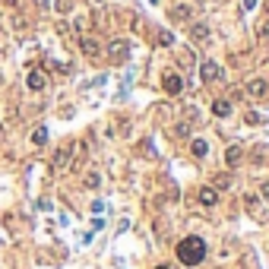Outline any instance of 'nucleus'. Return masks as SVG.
Instances as JSON below:
<instances>
[{
  "label": "nucleus",
  "instance_id": "obj_7",
  "mask_svg": "<svg viewBox=\"0 0 269 269\" xmlns=\"http://www.w3.org/2000/svg\"><path fill=\"white\" fill-rule=\"evenodd\" d=\"M247 95H250L254 101L269 98V83H266V80H250V83H247Z\"/></svg>",
  "mask_w": 269,
  "mask_h": 269
},
{
  "label": "nucleus",
  "instance_id": "obj_15",
  "mask_svg": "<svg viewBox=\"0 0 269 269\" xmlns=\"http://www.w3.org/2000/svg\"><path fill=\"white\" fill-rule=\"evenodd\" d=\"M190 35H193L196 41H206V38H209V29H206V25H199V22H196L193 29H190Z\"/></svg>",
  "mask_w": 269,
  "mask_h": 269
},
{
  "label": "nucleus",
  "instance_id": "obj_4",
  "mask_svg": "<svg viewBox=\"0 0 269 269\" xmlns=\"http://www.w3.org/2000/svg\"><path fill=\"white\" fill-rule=\"evenodd\" d=\"M127 54H130V45H127L124 38H114V41L108 45V57L114 60V64H124V60H127Z\"/></svg>",
  "mask_w": 269,
  "mask_h": 269
},
{
  "label": "nucleus",
  "instance_id": "obj_11",
  "mask_svg": "<svg viewBox=\"0 0 269 269\" xmlns=\"http://www.w3.org/2000/svg\"><path fill=\"white\" fill-rule=\"evenodd\" d=\"M212 114H215V117H228V114H231V101H228V98H215V101H212Z\"/></svg>",
  "mask_w": 269,
  "mask_h": 269
},
{
  "label": "nucleus",
  "instance_id": "obj_8",
  "mask_svg": "<svg viewBox=\"0 0 269 269\" xmlns=\"http://www.w3.org/2000/svg\"><path fill=\"white\" fill-rule=\"evenodd\" d=\"M241 159H244V149H241L238 143L225 149V165H228V168H234V165H241Z\"/></svg>",
  "mask_w": 269,
  "mask_h": 269
},
{
  "label": "nucleus",
  "instance_id": "obj_24",
  "mask_svg": "<svg viewBox=\"0 0 269 269\" xmlns=\"http://www.w3.org/2000/svg\"><path fill=\"white\" fill-rule=\"evenodd\" d=\"M155 269H168V266H155Z\"/></svg>",
  "mask_w": 269,
  "mask_h": 269
},
{
  "label": "nucleus",
  "instance_id": "obj_25",
  "mask_svg": "<svg viewBox=\"0 0 269 269\" xmlns=\"http://www.w3.org/2000/svg\"><path fill=\"white\" fill-rule=\"evenodd\" d=\"M98 3H101V0H98Z\"/></svg>",
  "mask_w": 269,
  "mask_h": 269
},
{
  "label": "nucleus",
  "instance_id": "obj_10",
  "mask_svg": "<svg viewBox=\"0 0 269 269\" xmlns=\"http://www.w3.org/2000/svg\"><path fill=\"white\" fill-rule=\"evenodd\" d=\"M190 13H193V10H190V3H178V6H171V19H175V22H187V19H190Z\"/></svg>",
  "mask_w": 269,
  "mask_h": 269
},
{
  "label": "nucleus",
  "instance_id": "obj_2",
  "mask_svg": "<svg viewBox=\"0 0 269 269\" xmlns=\"http://www.w3.org/2000/svg\"><path fill=\"white\" fill-rule=\"evenodd\" d=\"M73 155H76V146H73V143L60 146L57 155H54V162H51V168H54V171H67V168L73 165Z\"/></svg>",
  "mask_w": 269,
  "mask_h": 269
},
{
  "label": "nucleus",
  "instance_id": "obj_22",
  "mask_svg": "<svg viewBox=\"0 0 269 269\" xmlns=\"http://www.w3.org/2000/svg\"><path fill=\"white\" fill-rule=\"evenodd\" d=\"M260 38H269V19H266L263 25H260Z\"/></svg>",
  "mask_w": 269,
  "mask_h": 269
},
{
  "label": "nucleus",
  "instance_id": "obj_12",
  "mask_svg": "<svg viewBox=\"0 0 269 269\" xmlns=\"http://www.w3.org/2000/svg\"><path fill=\"white\" fill-rule=\"evenodd\" d=\"M80 48H83V54H86V57H98V54H101L98 41H92V38H83V41H80Z\"/></svg>",
  "mask_w": 269,
  "mask_h": 269
},
{
  "label": "nucleus",
  "instance_id": "obj_18",
  "mask_svg": "<svg viewBox=\"0 0 269 269\" xmlns=\"http://www.w3.org/2000/svg\"><path fill=\"white\" fill-rule=\"evenodd\" d=\"M101 184V178H98V171H89V175H86V187H89V190H95V187H98Z\"/></svg>",
  "mask_w": 269,
  "mask_h": 269
},
{
  "label": "nucleus",
  "instance_id": "obj_17",
  "mask_svg": "<svg viewBox=\"0 0 269 269\" xmlns=\"http://www.w3.org/2000/svg\"><path fill=\"white\" fill-rule=\"evenodd\" d=\"M212 187H215V190H228V187H231V178H228V175H219V178L212 180Z\"/></svg>",
  "mask_w": 269,
  "mask_h": 269
},
{
  "label": "nucleus",
  "instance_id": "obj_16",
  "mask_svg": "<svg viewBox=\"0 0 269 269\" xmlns=\"http://www.w3.org/2000/svg\"><path fill=\"white\" fill-rule=\"evenodd\" d=\"M32 143H35V146H45V143H48V130H45V127H38L35 133H32Z\"/></svg>",
  "mask_w": 269,
  "mask_h": 269
},
{
  "label": "nucleus",
  "instance_id": "obj_6",
  "mask_svg": "<svg viewBox=\"0 0 269 269\" xmlns=\"http://www.w3.org/2000/svg\"><path fill=\"white\" fill-rule=\"evenodd\" d=\"M162 89L168 95H180V92H184V80H180V73H165L162 76Z\"/></svg>",
  "mask_w": 269,
  "mask_h": 269
},
{
  "label": "nucleus",
  "instance_id": "obj_1",
  "mask_svg": "<svg viewBox=\"0 0 269 269\" xmlns=\"http://www.w3.org/2000/svg\"><path fill=\"white\" fill-rule=\"evenodd\" d=\"M178 260L184 266H196L206 260V241L196 238V234H187L184 241H178Z\"/></svg>",
  "mask_w": 269,
  "mask_h": 269
},
{
  "label": "nucleus",
  "instance_id": "obj_5",
  "mask_svg": "<svg viewBox=\"0 0 269 269\" xmlns=\"http://www.w3.org/2000/svg\"><path fill=\"white\" fill-rule=\"evenodd\" d=\"M25 86H29L32 92H41V89L48 86V73H45V70H38V67H32L29 76H25Z\"/></svg>",
  "mask_w": 269,
  "mask_h": 269
},
{
  "label": "nucleus",
  "instance_id": "obj_14",
  "mask_svg": "<svg viewBox=\"0 0 269 269\" xmlns=\"http://www.w3.org/2000/svg\"><path fill=\"white\" fill-rule=\"evenodd\" d=\"M254 162L257 165H269V149H266V146H257V149H254Z\"/></svg>",
  "mask_w": 269,
  "mask_h": 269
},
{
  "label": "nucleus",
  "instance_id": "obj_20",
  "mask_svg": "<svg viewBox=\"0 0 269 269\" xmlns=\"http://www.w3.org/2000/svg\"><path fill=\"white\" fill-rule=\"evenodd\" d=\"M171 41H175V38H171L168 32H162V35H159V45H171Z\"/></svg>",
  "mask_w": 269,
  "mask_h": 269
},
{
  "label": "nucleus",
  "instance_id": "obj_13",
  "mask_svg": "<svg viewBox=\"0 0 269 269\" xmlns=\"http://www.w3.org/2000/svg\"><path fill=\"white\" fill-rule=\"evenodd\" d=\"M190 152H193L196 159H206V155H209V143H206V140H193V143H190Z\"/></svg>",
  "mask_w": 269,
  "mask_h": 269
},
{
  "label": "nucleus",
  "instance_id": "obj_23",
  "mask_svg": "<svg viewBox=\"0 0 269 269\" xmlns=\"http://www.w3.org/2000/svg\"><path fill=\"white\" fill-rule=\"evenodd\" d=\"M263 196L269 199V180H266V184H263Z\"/></svg>",
  "mask_w": 269,
  "mask_h": 269
},
{
  "label": "nucleus",
  "instance_id": "obj_19",
  "mask_svg": "<svg viewBox=\"0 0 269 269\" xmlns=\"http://www.w3.org/2000/svg\"><path fill=\"white\" fill-rule=\"evenodd\" d=\"M175 136H178V140H187V136H190L187 124H178V127H175Z\"/></svg>",
  "mask_w": 269,
  "mask_h": 269
},
{
  "label": "nucleus",
  "instance_id": "obj_3",
  "mask_svg": "<svg viewBox=\"0 0 269 269\" xmlns=\"http://www.w3.org/2000/svg\"><path fill=\"white\" fill-rule=\"evenodd\" d=\"M199 80L203 83H219L222 80V67L215 64V60H203V64H199Z\"/></svg>",
  "mask_w": 269,
  "mask_h": 269
},
{
  "label": "nucleus",
  "instance_id": "obj_21",
  "mask_svg": "<svg viewBox=\"0 0 269 269\" xmlns=\"http://www.w3.org/2000/svg\"><path fill=\"white\" fill-rule=\"evenodd\" d=\"M260 120H263V117H260L257 111H250V114H247V124H260Z\"/></svg>",
  "mask_w": 269,
  "mask_h": 269
},
{
  "label": "nucleus",
  "instance_id": "obj_9",
  "mask_svg": "<svg viewBox=\"0 0 269 269\" xmlns=\"http://www.w3.org/2000/svg\"><path fill=\"white\" fill-rule=\"evenodd\" d=\"M199 203H203V206H215V203H219V190H215V187H199Z\"/></svg>",
  "mask_w": 269,
  "mask_h": 269
}]
</instances>
